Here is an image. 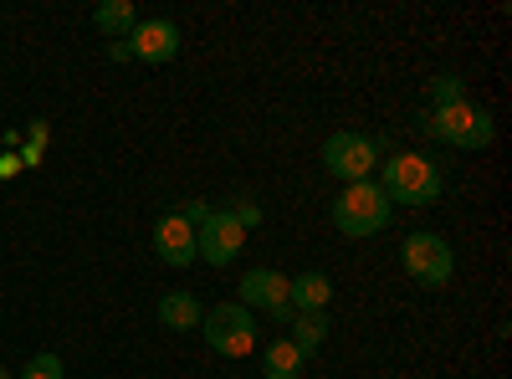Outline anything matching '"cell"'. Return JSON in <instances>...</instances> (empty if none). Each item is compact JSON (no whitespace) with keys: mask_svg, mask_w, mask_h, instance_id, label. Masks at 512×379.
I'll use <instances>...</instances> for the list:
<instances>
[{"mask_svg":"<svg viewBox=\"0 0 512 379\" xmlns=\"http://www.w3.org/2000/svg\"><path fill=\"white\" fill-rule=\"evenodd\" d=\"M180 216H185L190 226H200V221L210 216V200H185V205H180Z\"/></svg>","mask_w":512,"mask_h":379,"instance_id":"obj_19","label":"cell"},{"mask_svg":"<svg viewBox=\"0 0 512 379\" xmlns=\"http://www.w3.org/2000/svg\"><path fill=\"white\" fill-rule=\"evenodd\" d=\"M441 164L431 154H390L379 159V190L390 195V205H436L441 200Z\"/></svg>","mask_w":512,"mask_h":379,"instance_id":"obj_1","label":"cell"},{"mask_svg":"<svg viewBox=\"0 0 512 379\" xmlns=\"http://www.w3.org/2000/svg\"><path fill=\"white\" fill-rule=\"evenodd\" d=\"M328 298H333V282L323 272L287 277V308L292 313H328Z\"/></svg>","mask_w":512,"mask_h":379,"instance_id":"obj_11","label":"cell"},{"mask_svg":"<svg viewBox=\"0 0 512 379\" xmlns=\"http://www.w3.org/2000/svg\"><path fill=\"white\" fill-rule=\"evenodd\" d=\"M241 246H246V231L236 226L231 210H210V216L195 226V257L205 267H231Z\"/></svg>","mask_w":512,"mask_h":379,"instance_id":"obj_7","label":"cell"},{"mask_svg":"<svg viewBox=\"0 0 512 379\" xmlns=\"http://www.w3.org/2000/svg\"><path fill=\"white\" fill-rule=\"evenodd\" d=\"M200 333H205V344L216 349L221 359H246L256 349V318L251 308L241 303H221V308H210L200 318Z\"/></svg>","mask_w":512,"mask_h":379,"instance_id":"obj_5","label":"cell"},{"mask_svg":"<svg viewBox=\"0 0 512 379\" xmlns=\"http://www.w3.org/2000/svg\"><path fill=\"white\" fill-rule=\"evenodd\" d=\"M425 134L451 144V149H487L492 144V118L472 103H451V108H431V118H425Z\"/></svg>","mask_w":512,"mask_h":379,"instance_id":"obj_4","label":"cell"},{"mask_svg":"<svg viewBox=\"0 0 512 379\" xmlns=\"http://www.w3.org/2000/svg\"><path fill=\"white\" fill-rule=\"evenodd\" d=\"M123 41H128V52H134L139 62H149V67H159V62H175V57H180V26H175V21H164V16L139 21V26L128 31Z\"/></svg>","mask_w":512,"mask_h":379,"instance_id":"obj_8","label":"cell"},{"mask_svg":"<svg viewBox=\"0 0 512 379\" xmlns=\"http://www.w3.org/2000/svg\"><path fill=\"white\" fill-rule=\"evenodd\" d=\"M154 257L164 267H190L195 262V226L180 216V210H169V216L154 221Z\"/></svg>","mask_w":512,"mask_h":379,"instance_id":"obj_9","label":"cell"},{"mask_svg":"<svg viewBox=\"0 0 512 379\" xmlns=\"http://www.w3.org/2000/svg\"><path fill=\"white\" fill-rule=\"evenodd\" d=\"M287 328H292L287 339L297 344V354L308 359V354H318V349L328 344V328H333V323H328V313H292Z\"/></svg>","mask_w":512,"mask_h":379,"instance_id":"obj_13","label":"cell"},{"mask_svg":"<svg viewBox=\"0 0 512 379\" xmlns=\"http://www.w3.org/2000/svg\"><path fill=\"white\" fill-rule=\"evenodd\" d=\"M93 26L108 36V41H123L128 31L139 26V11H134V0H103V6L93 11Z\"/></svg>","mask_w":512,"mask_h":379,"instance_id":"obj_15","label":"cell"},{"mask_svg":"<svg viewBox=\"0 0 512 379\" xmlns=\"http://www.w3.org/2000/svg\"><path fill=\"white\" fill-rule=\"evenodd\" d=\"M200 318H205V308H200L195 292H185V287H175V292H164V298H159V323L164 328L190 333V328H200Z\"/></svg>","mask_w":512,"mask_h":379,"instance_id":"obj_12","label":"cell"},{"mask_svg":"<svg viewBox=\"0 0 512 379\" xmlns=\"http://www.w3.org/2000/svg\"><path fill=\"white\" fill-rule=\"evenodd\" d=\"M134 52H128V41H108V62H128Z\"/></svg>","mask_w":512,"mask_h":379,"instance_id":"obj_20","label":"cell"},{"mask_svg":"<svg viewBox=\"0 0 512 379\" xmlns=\"http://www.w3.org/2000/svg\"><path fill=\"white\" fill-rule=\"evenodd\" d=\"M323 170H328V175H338L344 185L369 180V175L379 170V139L354 134V129H338V134H328V144H323Z\"/></svg>","mask_w":512,"mask_h":379,"instance_id":"obj_6","label":"cell"},{"mask_svg":"<svg viewBox=\"0 0 512 379\" xmlns=\"http://www.w3.org/2000/svg\"><path fill=\"white\" fill-rule=\"evenodd\" d=\"M0 379H11V374H6V369H0Z\"/></svg>","mask_w":512,"mask_h":379,"instance_id":"obj_21","label":"cell"},{"mask_svg":"<svg viewBox=\"0 0 512 379\" xmlns=\"http://www.w3.org/2000/svg\"><path fill=\"white\" fill-rule=\"evenodd\" d=\"M451 103H466V82L456 72H441L431 82V108H451Z\"/></svg>","mask_w":512,"mask_h":379,"instance_id":"obj_16","label":"cell"},{"mask_svg":"<svg viewBox=\"0 0 512 379\" xmlns=\"http://www.w3.org/2000/svg\"><path fill=\"white\" fill-rule=\"evenodd\" d=\"M231 216H236V226H241V231H256V226H262V205H251V200H241V205L231 210Z\"/></svg>","mask_w":512,"mask_h":379,"instance_id":"obj_18","label":"cell"},{"mask_svg":"<svg viewBox=\"0 0 512 379\" xmlns=\"http://www.w3.org/2000/svg\"><path fill=\"white\" fill-rule=\"evenodd\" d=\"M395 221V205L390 195L379 190V180H359V185H344V195L333 200V226L364 241V236H379L384 226Z\"/></svg>","mask_w":512,"mask_h":379,"instance_id":"obj_2","label":"cell"},{"mask_svg":"<svg viewBox=\"0 0 512 379\" xmlns=\"http://www.w3.org/2000/svg\"><path fill=\"white\" fill-rule=\"evenodd\" d=\"M303 354H297L292 339H272L267 354H262V379H303Z\"/></svg>","mask_w":512,"mask_h":379,"instance_id":"obj_14","label":"cell"},{"mask_svg":"<svg viewBox=\"0 0 512 379\" xmlns=\"http://www.w3.org/2000/svg\"><path fill=\"white\" fill-rule=\"evenodd\" d=\"M236 298H241V308H267L272 313V308L287 303V277L272 272V267H251L236 287Z\"/></svg>","mask_w":512,"mask_h":379,"instance_id":"obj_10","label":"cell"},{"mask_svg":"<svg viewBox=\"0 0 512 379\" xmlns=\"http://www.w3.org/2000/svg\"><path fill=\"white\" fill-rule=\"evenodd\" d=\"M21 379H67V364H62L57 354H36V359L21 369Z\"/></svg>","mask_w":512,"mask_h":379,"instance_id":"obj_17","label":"cell"},{"mask_svg":"<svg viewBox=\"0 0 512 379\" xmlns=\"http://www.w3.org/2000/svg\"><path fill=\"white\" fill-rule=\"evenodd\" d=\"M400 262H405L410 282H420V287H446L456 277V251L436 231H410L400 241Z\"/></svg>","mask_w":512,"mask_h":379,"instance_id":"obj_3","label":"cell"}]
</instances>
